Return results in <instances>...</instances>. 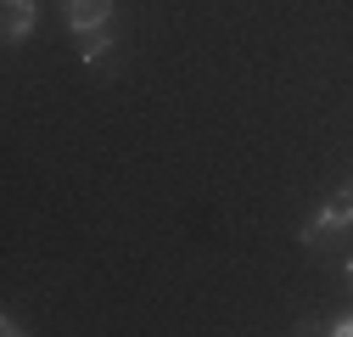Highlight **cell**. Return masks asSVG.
Returning <instances> with one entry per match:
<instances>
[{
  "label": "cell",
  "instance_id": "cell-1",
  "mask_svg": "<svg viewBox=\"0 0 353 337\" xmlns=\"http://www.w3.org/2000/svg\"><path fill=\"white\" fill-rule=\"evenodd\" d=\"M336 225H353V180H347V186H342V191H336V197L320 208L314 220H308L303 242H320V236H325V231H336Z\"/></svg>",
  "mask_w": 353,
  "mask_h": 337
},
{
  "label": "cell",
  "instance_id": "cell-2",
  "mask_svg": "<svg viewBox=\"0 0 353 337\" xmlns=\"http://www.w3.org/2000/svg\"><path fill=\"white\" fill-rule=\"evenodd\" d=\"M112 17V0H68V28L73 34H101Z\"/></svg>",
  "mask_w": 353,
  "mask_h": 337
},
{
  "label": "cell",
  "instance_id": "cell-3",
  "mask_svg": "<svg viewBox=\"0 0 353 337\" xmlns=\"http://www.w3.org/2000/svg\"><path fill=\"white\" fill-rule=\"evenodd\" d=\"M34 23H39V6H34V0H6V23H0V28H6V46L28 39Z\"/></svg>",
  "mask_w": 353,
  "mask_h": 337
},
{
  "label": "cell",
  "instance_id": "cell-4",
  "mask_svg": "<svg viewBox=\"0 0 353 337\" xmlns=\"http://www.w3.org/2000/svg\"><path fill=\"white\" fill-rule=\"evenodd\" d=\"M107 46H112L107 28H101V34H90V46H84V62H101V57H107Z\"/></svg>",
  "mask_w": 353,
  "mask_h": 337
},
{
  "label": "cell",
  "instance_id": "cell-5",
  "mask_svg": "<svg viewBox=\"0 0 353 337\" xmlns=\"http://www.w3.org/2000/svg\"><path fill=\"white\" fill-rule=\"evenodd\" d=\"M331 331H336V337H353V315H342V320H336Z\"/></svg>",
  "mask_w": 353,
  "mask_h": 337
}]
</instances>
